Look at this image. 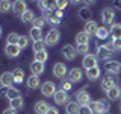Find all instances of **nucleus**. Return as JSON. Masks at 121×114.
<instances>
[{
	"mask_svg": "<svg viewBox=\"0 0 121 114\" xmlns=\"http://www.w3.org/2000/svg\"><path fill=\"white\" fill-rule=\"evenodd\" d=\"M56 2H60V0H56Z\"/></svg>",
	"mask_w": 121,
	"mask_h": 114,
	"instance_id": "5fc2aeb1",
	"label": "nucleus"
},
{
	"mask_svg": "<svg viewBox=\"0 0 121 114\" xmlns=\"http://www.w3.org/2000/svg\"><path fill=\"white\" fill-rule=\"evenodd\" d=\"M18 46L21 47V50L23 49H26L29 46V37H26V35H20V40H18Z\"/></svg>",
	"mask_w": 121,
	"mask_h": 114,
	"instance_id": "4c0bfd02",
	"label": "nucleus"
},
{
	"mask_svg": "<svg viewBox=\"0 0 121 114\" xmlns=\"http://www.w3.org/2000/svg\"><path fill=\"white\" fill-rule=\"evenodd\" d=\"M62 53H64V56H65V59L73 61L76 58V55H77V49L73 47V44H65L62 47Z\"/></svg>",
	"mask_w": 121,
	"mask_h": 114,
	"instance_id": "9b49d317",
	"label": "nucleus"
},
{
	"mask_svg": "<svg viewBox=\"0 0 121 114\" xmlns=\"http://www.w3.org/2000/svg\"><path fill=\"white\" fill-rule=\"evenodd\" d=\"M0 84H2L3 88H9V87H12V84H14L12 71H5V73L2 75V78H0Z\"/></svg>",
	"mask_w": 121,
	"mask_h": 114,
	"instance_id": "ddd939ff",
	"label": "nucleus"
},
{
	"mask_svg": "<svg viewBox=\"0 0 121 114\" xmlns=\"http://www.w3.org/2000/svg\"><path fill=\"white\" fill-rule=\"evenodd\" d=\"M82 66L88 70V68H92V67H97V56L94 53H88V55L83 56L82 59Z\"/></svg>",
	"mask_w": 121,
	"mask_h": 114,
	"instance_id": "1a4fd4ad",
	"label": "nucleus"
},
{
	"mask_svg": "<svg viewBox=\"0 0 121 114\" xmlns=\"http://www.w3.org/2000/svg\"><path fill=\"white\" fill-rule=\"evenodd\" d=\"M80 114H94V111H92V108H91V105H86V106H82Z\"/></svg>",
	"mask_w": 121,
	"mask_h": 114,
	"instance_id": "79ce46f5",
	"label": "nucleus"
},
{
	"mask_svg": "<svg viewBox=\"0 0 121 114\" xmlns=\"http://www.w3.org/2000/svg\"><path fill=\"white\" fill-rule=\"evenodd\" d=\"M112 55H113V50H111V49L108 47V44L98 46V47H97V56H98V58H101L104 61H109Z\"/></svg>",
	"mask_w": 121,
	"mask_h": 114,
	"instance_id": "0eeeda50",
	"label": "nucleus"
},
{
	"mask_svg": "<svg viewBox=\"0 0 121 114\" xmlns=\"http://www.w3.org/2000/svg\"><path fill=\"white\" fill-rule=\"evenodd\" d=\"M56 85H55V82H52V81H47V82H44L43 85H41V93H43V96L45 97H53L56 94Z\"/></svg>",
	"mask_w": 121,
	"mask_h": 114,
	"instance_id": "20e7f679",
	"label": "nucleus"
},
{
	"mask_svg": "<svg viewBox=\"0 0 121 114\" xmlns=\"http://www.w3.org/2000/svg\"><path fill=\"white\" fill-rule=\"evenodd\" d=\"M5 53L9 58H17L21 53V47L18 44H6L5 46Z\"/></svg>",
	"mask_w": 121,
	"mask_h": 114,
	"instance_id": "9d476101",
	"label": "nucleus"
},
{
	"mask_svg": "<svg viewBox=\"0 0 121 114\" xmlns=\"http://www.w3.org/2000/svg\"><path fill=\"white\" fill-rule=\"evenodd\" d=\"M120 108H121V105H120Z\"/></svg>",
	"mask_w": 121,
	"mask_h": 114,
	"instance_id": "6e6d98bb",
	"label": "nucleus"
},
{
	"mask_svg": "<svg viewBox=\"0 0 121 114\" xmlns=\"http://www.w3.org/2000/svg\"><path fill=\"white\" fill-rule=\"evenodd\" d=\"M3 96L8 97L9 100H12V99L21 96V94H20V91H18L17 88H14V87H9V88H5V90H3Z\"/></svg>",
	"mask_w": 121,
	"mask_h": 114,
	"instance_id": "412c9836",
	"label": "nucleus"
},
{
	"mask_svg": "<svg viewBox=\"0 0 121 114\" xmlns=\"http://www.w3.org/2000/svg\"><path fill=\"white\" fill-rule=\"evenodd\" d=\"M91 108H92L94 114H104L109 111V102L106 99L94 100V102H91Z\"/></svg>",
	"mask_w": 121,
	"mask_h": 114,
	"instance_id": "f257e3e1",
	"label": "nucleus"
},
{
	"mask_svg": "<svg viewBox=\"0 0 121 114\" xmlns=\"http://www.w3.org/2000/svg\"><path fill=\"white\" fill-rule=\"evenodd\" d=\"M71 3H74V5H77V3H80V2H83V0H70Z\"/></svg>",
	"mask_w": 121,
	"mask_h": 114,
	"instance_id": "603ef678",
	"label": "nucleus"
},
{
	"mask_svg": "<svg viewBox=\"0 0 121 114\" xmlns=\"http://www.w3.org/2000/svg\"><path fill=\"white\" fill-rule=\"evenodd\" d=\"M115 85H117V84H115V81H113V78L109 76V75L106 76V78L101 79V88H103L104 91H109L112 87H115Z\"/></svg>",
	"mask_w": 121,
	"mask_h": 114,
	"instance_id": "aec40b11",
	"label": "nucleus"
},
{
	"mask_svg": "<svg viewBox=\"0 0 121 114\" xmlns=\"http://www.w3.org/2000/svg\"><path fill=\"white\" fill-rule=\"evenodd\" d=\"M29 37L32 38L33 41H39V40H43V30H41V29H38V28H33V26H32Z\"/></svg>",
	"mask_w": 121,
	"mask_h": 114,
	"instance_id": "c756f323",
	"label": "nucleus"
},
{
	"mask_svg": "<svg viewBox=\"0 0 121 114\" xmlns=\"http://www.w3.org/2000/svg\"><path fill=\"white\" fill-rule=\"evenodd\" d=\"M53 14V11H50V9H45V11H43V17H44V20L47 21L48 20V17Z\"/></svg>",
	"mask_w": 121,
	"mask_h": 114,
	"instance_id": "a18cd8bd",
	"label": "nucleus"
},
{
	"mask_svg": "<svg viewBox=\"0 0 121 114\" xmlns=\"http://www.w3.org/2000/svg\"><path fill=\"white\" fill-rule=\"evenodd\" d=\"M104 67H106V70H108V73H112V75H118L120 71H121V62H120V61H117V59L106 61Z\"/></svg>",
	"mask_w": 121,
	"mask_h": 114,
	"instance_id": "423d86ee",
	"label": "nucleus"
},
{
	"mask_svg": "<svg viewBox=\"0 0 121 114\" xmlns=\"http://www.w3.org/2000/svg\"><path fill=\"white\" fill-rule=\"evenodd\" d=\"M3 114H17V109H14L12 106H9V108H6L5 111H3Z\"/></svg>",
	"mask_w": 121,
	"mask_h": 114,
	"instance_id": "49530a36",
	"label": "nucleus"
},
{
	"mask_svg": "<svg viewBox=\"0 0 121 114\" xmlns=\"http://www.w3.org/2000/svg\"><path fill=\"white\" fill-rule=\"evenodd\" d=\"M68 2H70V0H60V2H58V9L64 11L68 6Z\"/></svg>",
	"mask_w": 121,
	"mask_h": 114,
	"instance_id": "37998d69",
	"label": "nucleus"
},
{
	"mask_svg": "<svg viewBox=\"0 0 121 114\" xmlns=\"http://www.w3.org/2000/svg\"><path fill=\"white\" fill-rule=\"evenodd\" d=\"M80 109H82V105L79 102H68L67 106H65V113L67 114H80Z\"/></svg>",
	"mask_w": 121,
	"mask_h": 114,
	"instance_id": "dca6fc26",
	"label": "nucleus"
},
{
	"mask_svg": "<svg viewBox=\"0 0 121 114\" xmlns=\"http://www.w3.org/2000/svg\"><path fill=\"white\" fill-rule=\"evenodd\" d=\"M82 78H83V73H82L80 68H71V70L68 71V81L73 82V84L80 82Z\"/></svg>",
	"mask_w": 121,
	"mask_h": 114,
	"instance_id": "4468645a",
	"label": "nucleus"
},
{
	"mask_svg": "<svg viewBox=\"0 0 121 114\" xmlns=\"http://www.w3.org/2000/svg\"><path fill=\"white\" fill-rule=\"evenodd\" d=\"M12 11L18 15L24 14L26 11H27V3H26L24 0H14L12 2Z\"/></svg>",
	"mask_w": 121,
	"mask_h": 114,
	"instance_id": "f8f14e48",
	"label": "nucleus"
},
{
	"mask_svg": "<svg viewBox=\"0 0 121 114\" xmlns=\"http://www.w3.org/2000/svg\"><path fill=\"white\" fill-rule=\"evenodd\" d=\"M12 76H14V82L21 84L23 81H24V70L20 68V67L14 68V70H12Z\"/></svg>",
	"mask_w": 121,
	"mask_h": 114,
	"instance_id": "a878e982",
	"label": "nucleus"
},
{
	"mask_svg": "<svg viewBox=\"0 0 121 114\" xmlns=\"http://www.w3.org/2000/svg\"><path fill=\"white\" fill-rule=\"evenodd\" d=\"M48 104L47 102H44V100H38L36 104H35V111H36V114H47V111H48Z\"/></svg>",
	"mask_w": 121,
	"mask_h": 114,
	"instance_id": "5701e85b",
	"label": "nucleus"
},
{
	"mask_svg": "<svg viewBox=\"0 0 121 114\" xmlns=\"http://www.w3.org/2000/svg\"><path fill=\"white\" fill-rule=\"evenodd\" d=\"M111 32V37L112 40H117V38H121V23H113L109 29Z\"/></svg>",
	"mask_w": 121,
	"mask_h": 114,
	"instance_id": "b1692460",
	"label": "nucleus"
},
{
	"mask_svg": "<svg viewBox=\"0 0 121 114\" xmlns=\"http://www.w3.org/2000/svg\"><path fill=\"white\" fill-rule=\"evenodd\" d=\"M113 6L117 9H121V0H113Z\"/></svg>",
	"mask_w": 121,
	"mask_h": 114,
	"instance_id": "09e8293b",
	"label": "nucleus"
},
{
	"mask_svg": "<svg viewBox=\"0 0 121 114\" xmlns=\"http://www.w3.org/2000/svg\"><path fill=\"white\" fill-rule=\"evenodd\" d=\"M39 85H43V84H41V79H39V76L38 75H30L29 78H27V87L30 90H36L38 87Z\"/></svg>",
	"mask_w": 121,
	"mask_h": 114,
	"instance_id": "f3484780",
	"label": "nucleus"
},
{
	"mask_svg": "<svg viewBox=\"0 0 121 114\" xmlns=\"http://www.w3.org/2000/svg\"><path fill=\"white\" fill-rule=\"evenodd\" d=\"M53 99H55L56 105H64V104H67V102H68V93H67V91H64V90H58V91H56V94L53 96Z\"/></svg>",
	"mask_w": 121,
	"mask_h": 114,
	"instance_id": "2eb2a0df",
	"label": "nucleus"
},
{
	"mask_svg": "<svg viewBox=\"0 0 121 114\" xmlns=\"http://www.w3.org/2000/svg\"><path fill=\"white\" fill-rule=\"evenodd\" d=\"M112 44H113V49H115V50H121V38H117V40H113Z\"/></svg>",
	"mask_w": 121,
	"mask_h": 114,
	"instance_id": "c03bdc74",
	"label": "nucleus"
},
{
	"mask_svg": "<svg viewBox=\"0 0 121 114\" xmlns=\"http://www.w3.org/2000/svg\"><path fill=\"white\" fill-rule=\"evenodd\" d=\"M89 38H91L89 33H86L85 30H82V32H79L77 35H76V43L77 44H89Z\"/></svg>",
	"mask_w": 121,
	"mask_h": 114,
	"instance_id": "393cba45",
	"label": "nucleus"
},
{
	"mask_svg": "<svg viewBox=\"0 0 121 114\" xmlns=\"http://www.w3.org/2000/svg\"><path fill=\"white\" fill-rule=\"evenodd\" d=\"M53 75L56 76V78H65L68 75V68L64 62H56L55 66H53Z\"/></svg>",
	"mask_w": 121,
	"mask_h": 114,
	"instance_id": "6e6552de",
	"label": "nucleus"
},
{
	"mask_svg": "<svg viewBox=\"0 0 121 114\" xmlns=\"http://www.w3.org/2000/svg\"><path fill=\"white\" fill-rule=\"evenodd\" d=\"M11 9H12V2H9V0H0V12L6 14Z\"/></svg>",
	"mask_w": 121,
	"mask_h": 114,
	"instance_id": "473e14b6",
	"label": "nucleus"
},
{
	"mask_svg": "<svg viewBox=\"0 0 121 114\" xmlns=\"http://www.w3.org/2000/svg\"><path fill=\"white\" fill-rule=\"evenodd\" d=\"M32 2H39V0H32Z\"/></svg>",
	"mask_w": 121,
	"mask_h": 114,
	"instance_id": "864d4df0",
	"label": "nucleus"
},
{
	"mask_svg": "<svg viewBox=\"0 0 121 114\" xmlns=\"http://www.w3.org/2000/svg\"><path fill=\"white\" fill-rule=\"evenodd\" d=\"M91 15H92V14H91L89 8H82V9H79V17L83 18V20H86V21H88Z\"/></svg>",
	"mask_w": 121,
	"mask_h": 114,
	"instance_id": "c9c22d12",
	"label": "nucleus"
},
{
	"mask_svg": "<svg viewBox=\"0 0 121 114\" xmlns=\"http://www.w3.org/2000/svg\"><path fill=\"white\" fill-rule=\"evenodd\" d=\"M32 24H33V28L43 29V28H44V24H45V20H44V18H35Z\"/></svg>",
	"mask_w": 121,
	"mask_h": 114,
	"instance_id": "a19ab883",
	"label": "nucleus"
},
{
	"mask_svg": "<svg viewBox=\"0 0 121 114\" xmlns=\"http://www.w3.org/2000/svg\"><path fill=\"white\" fill-rule=\"evenodd\" d=\"M60 20H62V18H59L58 15H56L55 12H53V14L50 15V17H48V20H47V21H48V23H52L53 26H58L59 23H60Z\"/></svg>",
	"mask_w": 121,
	"mask_h": 114,
	"instance_id": "ea45409f",
	"label": "nucleus"
},
{
	"mask_svg": "<svg viewBox=\"0 0 121 114\" xmlns=\"http://www.w3.org/2000/svg\"><path fill=\"white\" fill-rule=\"evenodd\" d=\"M106 94H108L109 100H117V99L121 97V87H118V85L112 87L109 91H106Z\"/></svg>",
	"mask_w": 121,
	"mask_h": 114,
	"instance_id": "6ab92c4d",
	"label": "nucleus"
},
{
	"mask_svg": "<svg viewBox=\"0 0 121 114\" xmlns=\"http://www.w3.org/2000/svg\"><path fill=\"white\" fill-rule=\"evenodd\" d=\"M97 29H98V26H97V23L94 21V20H88V21L85 23V32L89 33V35H95Z\"/></svg>",
	"mask_w": 121,
	"mask_h": 114,
	"instance_id": "4be33fe9",
	"label": "nucleus"
},
{
	"mask_svg": "<svg viewBox=\"0 0 121 114\" xmlns=\"http://www.w3.org/2000/svg\"><path fill=\"white\" fill-rule=\"evenodd\" d=\"M44 70H45V67H44V62H39V61H35L33 59V62L30 64V71H32L33 75H43L44 73Z\"/></svg>",
	"mask_w": 121,
	"mask_h": 114,
	"instance_id": "a211bd4d",
	"label": "nucleus"
},
{
	"mask_svg": "<svg viewBox=\"0 0 121 114\" xmlns=\"http://www.w3.org/2000/svg\"><path fill=\"white\" fill-rule=\"evenodd\" d=\"M59 38H60V32H59V29H56V28H53L48 30V33L45 35V43H47V46H56L58 44V41H59Z\"/></svg>",
	"mask_w": 121,
	"mask_h": 114,
	"instance_id": "7ed1b4c3",
	"label": "nucleus"
},
{
	"mask_svg": "<svg viewBox=\"0 0 121 114\" xmlns=\"http://www.w3.org/2000/svg\"><path fill=\"white\" fill-rule=\"evenodd\" d=\"M77 53H82L83 56L85 55H88V52H89V44H77Z\"/></svg>",
	"mask_w": 121,
	"mask_h": 114,
	"instance_id": "e433bc0d",
	"label": "nucleus"
},
{
	"mask_svg": "<svg viewBox=\"0 0 121 114\" xmlns=\"http://www.w3.org/2000/svg\"><path fill=\"white\" fill-rule=\"evenodd\" d=\"M9 104H11V106H12L14 109L20 111V109H23V108H24V99H23L21 96H18V97L12 99V100H9Z\"/></svg>",
	"mask_w": 121,
	"mask_h": 114,
	"instance_id": "bb28decb",
	"label": "nucleus"
},
{
	"mask_svg": "<svg viewBox=\"0 0 121 114\" xmlns=\"http://www.w3.org/2000/svg\"><path fill=\"white\" fill-rule=\"evenodd\" d=\"M47 59H48V53H47V50L36 52V53H35V61H39V62H45Z\"/></svg>",
	"mask_w": 121,
	"mask_h": 114,
	"instance_id": "f704fd0d",
	"label": "nucleus"
},
{
	"mask_svg": "<svg viewBox=\"0 0 121 114\" xmlns=\"http://www.w3.org/2000/svg\"><path fill=\"white\" fill-rule=\"evenodd\" d=\"M86 78L89 79V81H95L97 78H100V68L97 67H92V68H88L86 70Z\"/></svg>",
	"mask_w": 121,
	"mask_h": 114,
	"instance_id": "cd10ccee",
	"label": "nucleus"
},
{
	"mask_svg": "<svg viewBox=\"0 0 121 114\" xmlns=\"http://www.w3.org/2000/svg\"><path fill=\"white\" fill-rule=\"evenodd\" d=\"M76 102H79L82 106H86V105H91V96L88 91H85V88H82L80 91H77V94H76Z\"/></svg>",
	"mask_w": 121,
	"mask_h": 114,
	"instance_id": "39448f33",
	"label": "nucleus"
},
{
	"mask_svg": "<svg viewBox=\"0 0 121 114\" xmlns=\"http://www.w3.org/2000/svg\"><path fill=\"white\" fill-rule=\"evenodd\" d=\"M47 114H59V111H58V108H56V106H50V108H48V111H47Z\"/></svg>",
	"mask_w": 121,
	"mask_h": 114,
	"instance_id": "de8ad7c7",
	"label": "nucleus"
},
{
	"mask_svg": "<svg viewBox=\"0 0 121 114\" xmlns=\"http://www.w3.org/2000/svg\"><path fill=\"white\" fill-rule=\"evenodd\" d=\"M113 20H115V11L112 8H104L101 11V21L104 26H112Z\"/></svg>",
	"mask_w": 121,
	"mask_h": 114,
	"instance_id": "f03ea898",
	"label": "nucleus"
},
{
	"mask_svg": "<svg viewBox=\"0 0 121 114\" xmlns=\"http://www.w3.org/2000/svg\"><path fill=\"white\" fill-rule=\"evenodd\" d=\"M109 29L106 28V26H98V29H97V33H95V37L98 38V40H106V38L109 37Z\"/></svg>",
	"mask_w": 121,
	"mask_h": 114,
	"instance_id": "c85d7f7f",
	"label": "nucleus"
},
{
	"mask_svg": "<svg viewBox=\"0 0 121 114\" xmlns=\"http://www.w3.org/2000/svg\"><path fill=\"white\" fill-rule=\"evenodd\" d=\"M18 40H20V35L17 32H11L6 38V44H18Z\"/></svg>",
	"mask_w": 121,
	"mask_h": 114,
	"instance_id": "72a5a7b5",
	"label": "nucleus"
},
{
	"mask_svg": "<svg viewBox=\"0 0 121 114\" xmlns=\"http://www.w3.org/2000/svg\"><path fill=\"white\" fill-rule=\"evenodd\" d=\"M55 14L58 15L59 18H62V11H60V9H56V11H55Z\"/></svg>",
	"mask_w": 121,
	"mask_h": 114,
	"instance_id": "3c124183",
	"label": "nucleus"
},
{
	"mask_svg": "<svg viewBox=\"0 0 121 114\" xmlns=\"http://www.w3.org/2000/svg\"><path fill=\"white\" fill-rule=\"evenodd\" d=\"M71 88H73V82H70L68 79H67V81H62V82H60V88H59V90H64V91H67V93H68Z\"/></svg>",
	"mask_w": 121,
	"mask_h": 114,
	"instance_id": "58836bf2",
	"label": "nucleus"
},
{
	"mask_svg": "<svg viewBox=\"0 0 121 114\" xmlns=\"http://www.w3.org/2000/svg\"><path fill=\"white\" fill-rule=\"evenodd\" d=\"M35 14H33V11L27 9L24 14H21V21L23 23H33V20H35Z\"/></svg>",
	"mask_w": 121,
	"mask_h": 114,
	"instance_id": "7c9ffc66",
	"label": "nucleus"
},
{
	"mask_svg": "<svg viewBox=\"0 0 121 114\" xmlns=\"http://www.w3.org/2000/svg\"><path fill=\"white\" fill-rule=\"evenodd\" d=\"M45 46H47V43H45V40H39V41H33V46H32V49H33V52H43L45 50Z\"/></svg>",
	"mask_w": 121,
	"mask_h": 114,
	"instance_id": "2f4dec72",
	"label": "nucleus"
},
{
	"mask_svg": "<svg viewBox=\"0 0 121 114\" xmlns=\"http://www.w3.org/2000/svg\"><path fill=\"white\" fill-rule=\"evenodd\" d=\"M83 3H85V5H94V3H95V0H83Z\"/></svg>",
	"mask_w": 121,
	"mask_h": 114,
	"instance_id": "8fccbe9b",
	"label": "nucleus"
}]
</instances>
